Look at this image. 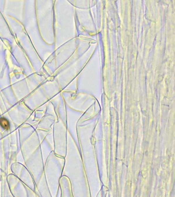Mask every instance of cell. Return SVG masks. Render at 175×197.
<instances>
[{"instance_id": "1", "label": "cell", "mask_w": 175, "mask_h": 197, "mask_svg": "<svg viewBox=\"0 0 175 197\" xmlns=\"http://www.w3.org/2000/svg\"><path fill=\"white\" fill-rule=\"evenodd\" d=\"M0 126L6 131H8L10 128V124L8 120L4 117L0 118Z\"/></svg>"}]
</instances>
